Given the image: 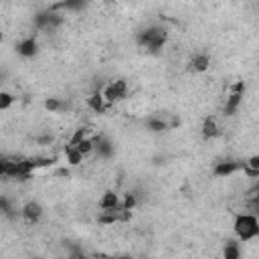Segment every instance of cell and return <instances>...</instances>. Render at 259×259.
Listing matches in <instances>:
<instances>
[{"label":"cell","instance_id":"obj_15","mask_svg":"<svg viewBox=\"0 0 259 259\" xmlns=\"http://www.w3.org/2000/svg\"><path fill=\"white\" fill-rule=\"evenodd\" d=\"M243 172L249 176V178H257L259 180V154L247 158L243 162Z\"/></svg>","mask_w":259,"mask_h":259},{"label":"cell","instance_id":"obj_13","mask_svg":"<svg viewBox=\"0 0 259 259\" xmlns=\"http://www.w3.org/2000/svg\"><path fill=\"white\" fill-rule=\"evenodd\" d=\"M87 105L93 109V111H97V113H103L105 109H107V101H105V97H103V93L101 91H95V93H91L89 97H87Z\"/></svg>","mask_w":259,"mask_h":259},{"label":"cell","instance_id":"obj_23","mask_svg":"<svg viewBox=\"0 0 259 259\" xmlns=\"http://www.w3.org/2000/svg\"><path fill=\"white\" fill-rule=\"evenodd\" d=\"M0 208H2V214L4 217H12L14 212H12V208H10V202H8V198L6 196H2L0 198Z\"/></svg>","mask_w":259,"mask_h":259},{"label":"cell","instance_id":"obj_3","mask_svg":"<svg viewBox=\"0 0 259 259\" xmlns=\"http://www.w3.org/2000/svg\"><path fill=\"white\" fill-rule=\"evenodd\" d=\"M233 231L239 241L247 243V241L259 237V219L251 212H239V214H235Z\"/></svg>","mask_w":259,"mask_h":259},{"label":"cell","instance_id":"obj_22","mask_svg":"<svg viewBox=\"0 0 259 259\" xmlns=\"http://www.w3.org/2000/svg\"><path fill=\"white\" fill-rule=\"evenodd\" d=\"M12 101H14V99H12V95H10L8 91H2V93H0V109H2V111H6V109L12 105Z\"/></svg>","mask_w":259,"mask_h":259},{"label":"cell","instance_id":"obj_2","mask_svg":"<svg viewBox=\"0 0 259 259\" xmlns=\"http://www.w3.org/2000/svg\"><path fill=\"white\" fill-rule=\"evenodd\" d=\"M166 40H168V30L164 26H158V24L140 30L138 36H136L138 47L148 51V53H158L166 45Z\"/></svg>","mask_w":259,"mask_h":259},{"label":"cell","instance_id":"obj_1","mask_svg":"<svg viewBox=\"0 0 259 259\" xmlns=\"http://www.w3.org/2000/svg\"><path fill=\"white\" fill-rule=\"evenodd\" d=\"M55 160L53 158H14V160H8V158H2L0 162V174L4 178H18V180H24L28 178L36 168H45L49 164H53Z\"/></svg>","mask_w":259,"mask_h":259},{"label":"cell","instance_id":"obj_9","mask_svg":"<svg viewBox=\"0 0 259 259\" xmlns=\"http://www.w3.org/2000/svg\"><path fill=\"white\" fill-rule=\"evenodd\" d=\"M16 53H18L20 57H24V59H32V57L38 53V42H36V38H34V36L22 38V40L16 45Z\"/></svg>","mask_w":259,"mask_h":259},{"label":"cell","instance_id":"obj_4","mask_svg":"<svg viewBox=\"0 0 259 259\" xmlns=\"http://www.w3.org/2000/svg\"><path fill=\"white\" fill-rule=\"evenodd\" d=\"M243 97H245V83L243 81H235L229 91H227V97H225V105H223V113L225 115H235L237 109L241 107L243 103Z\"/></svg>","mask_w":259,"mask_h":259},{"label":"cell","instance_id":"obj_24","mask_svg":"<svg viewBox=\"0 0 259 259\" xmlns=\"http://www.w3.org/2000/svg\"><path fill=\"white\" fill-rule=\"evenodd\" d=\"M109 259H134V257H130V255H117V257H109Z\"/></svg>","mask_w":259,"mask_h":259},{"label":"cell","instance_id":"obj_5","mask_svg":"<svg viewBox=\"0 0 259 259\" xmlns=\"http://www.w3.org/2000/svg\"><path fill=\"white\" fill-rule=\"evenodd\" d=\"M61 24H63V16L53 8H47V10H40V12L34 14V26L38 30H49L51 32V30L59 28Z\"/></svg>","mask_w":259,"mask_h":259},{"label":"cell","instance_id":"obj_18","mask_svg":"<svg viewBox=\"0 0 259 259\" xmlns=\"http://www.w3.org/2000/svg\"><path fill=\"white\" fill-rule=\"evenodd\" d=\"M85 4L81 0H67V2H59L53 6V10H81Z\"/></svg>","mask_w":259,"mask_h":259},{"label":"cell","instance_id":"obj_17","mask_svg":"<svg viewBox=\"0 0 259 259\" xmlns=\"http://www.w3.org/2000/svg\"><path fill=\"white\" fill-rule=\"evenodd\" d=\"M146 127H148L150 132H154V134H160V132H164V130L168 127V123H166L162 117H150V119L146 121Z\"/></svg>","mask_w":259,"mask_h":259},{"label":"cell","instance_id":"obj_19","mask_svg":"<svg viewBox=\"0 0 259 259\" xmlns=\"http://www.w3.org/2000/svg\"><path fill=\"white\" fill-rule=\"evenodd\" d=\"M45 107H47L51 113H57V111L67 109V103H65V101H61V99H57V97H49V99L45 101Z\"/></svg>","mask_w":259,"mask_h":259},{"label":"cell","instance_id":"obj_26","mask_svg":"<svg viewBox=\"0 0 259 259\" xmlns=\"http://www.w3.org/2000/svg\"><path fill=\"white\" fill-rule=\"evenodd\" d=\"M251 192H253V194H257V192H259V180H257V184L253 186V190H251Z\"/></svg>","mask_w":259,"mask_h":259},{"label":"cell","instance_id":"obj_16","mask_svg":"<svg viewBox=\"0 0 259 259\" xmlns=\"http://www.w3.org/2000/svg\"><path fill=\"white\" fill-rule=\"evenodd\" d=\"M223 259H241V247L237 241H227L223 247Z\"/></svg>","mask_w":259,"mask_h":259},{"label":"cell","instance_id":"obj_7","mask_svg":"<svg viewBox=\"0 0 259 259\" xmlns=\"http://www.w3.org/2000/svg\"><path fill=\"white\" fill-rule=\"evenodd\" d=\"M239 170H243V162H237V160H221V162L214 164L212 174L219 176V178H229V176H233Z\"/></svg>","mask_w":259,"mask_h":259},{"label":"cell","instance_id":"obj_12","mask_svg":"<svg viewBox=\"0 0 259 259\" xmlns=\"http://www.w3.org/2000/svg\"><path fill=\"white\" fill-rule=\"evenodd\" d=\"M200 134H202V138L204 140H212V138H217L219 134H221V130H219V125H217V119L214 117H204V121H202V127H200Z\"/></svg>","mask_w":259,"mask_h":259},{"label":"cell","instance_id":"obj_21","mask_svg":"<svg viewBox=\"0 0 259 259\" xmlns=\"http://www.w3.org/2000/svg\"><path fill=\"white\" fill-rule=\"evenodd\" d=\"M83 140H87V127H79V130L71 136L69 146H75V144H79V142H83Z\"/></svg>","mask_w":259,"mask_h":259},{"label":"cell","instance_id":"obj_10","mask_svg":"<svg viewBox=\"0 0 259 259\" xmlns=\"http://www.w3.org/2000/svg\"><path fill=\"white\" fill-rule=\"evenodd\" d=\"M93 142H95V156L97 158H103V160H107V158H111L113 156V144H111V140H107L105 136H97V138H93Z\"/></svg>","mask_w":259,"mask_h":259},{"label":"cell","instance_id":"obj_6","mask_svg":"<svg viewBox=\"0 0 259 259\" xmlns=\"http://www.w3.org/2000/svg\"><path fill=\"white\" fill-rule=\"evenodd\" d=\"M101 93H103L105 101L111 105V103H115V101H121V99L127 95V83H125L123 79H113V81H109V83L101 89Z\"/></svg>","mask_w":259,"mask_h":259},{"label":"cell","instance_id":"obj_20","mask_svg":"<svg viewBox=\"0 0 259 259\" xmlns=\"http://www.w3.org/2000/svg\"><path fill=\"white\" fill-rule=\"evenodd\" d=\"M65 156H67V162L69 164H81V160H83V156H81V152L77 150V148H73V146H67L65 148Z\"/></svg>","mask_w":259,"mask_h":259},{"label":"cell","instance_id":"obj_14","mask_svg":"<svg viewBox=\"0 0 259 259\" xmlns=\"http://www.w3.org/2000/svg\"><path fill=\"white\" fill-rule=\"evenodd\" d=\"M208 65H210V59L204 53H198L190 59V71H194V73H204L208 69Z\"/></svg>","mask_w":259,"mask_h":259},{"label":"cell","instance_id":"obj_8","mask_svg":"<svg viewBox=\"0 0 259 259\" xmlns=\"http://www.w3.org/2000/svg\"><path fill=\"white\" fill-rule=\"evenodd\" d=\"M20 214H22V219H24L26 223L34 225V223H38V221H40V217H42V206H40L36 200H28V202H24V204H22Z\"/></svg>","mask_w":259,"mask_h":259},{"label":"cell","instance_id":"obj_25","mask_svg":"<svg viewBox=\"0 0 259 259\" xmlns=\"http://www.w3.org/2000/svg\"><path fill=\"white\" fill-rule=\"evenodd\" d=\"M253 204H255V206H259V192L253 196Z\"/></svg>","mask_w":259,"mask_h":259},{"label":"cell","instance_id":"obj_11","mask_svg":"<svg viewBox=\"0 0 259 259\" xmlns=\"http://www.w3.org/2000/svg\"><path fill=\"white\" fill-rule=\"evenodd\" d=\"M99 208H101V210H117V208H121L119 196H117L113 190H105L103 196L99 198Z\"/></svg>","mask_w":259,"mask_h":259}]
</instances>
